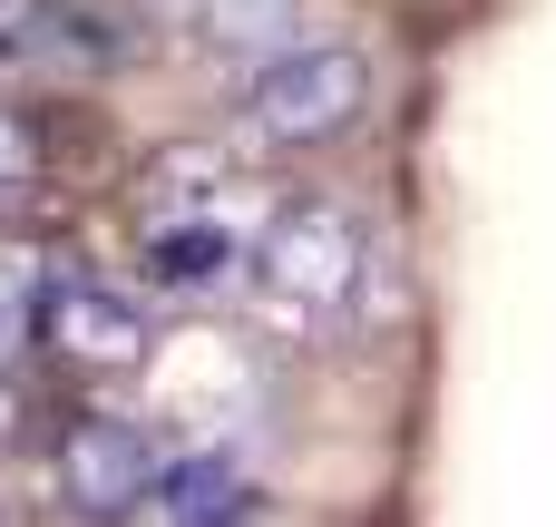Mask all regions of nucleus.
Masks as SVG:
<instances>
[{
  "mask_svg": "<svg viewBox=\"0 0 556 527\" xmlns=\"http://www.w3.org/2000/svg\"><path fill=\"white\" fill-rule=\"evenodd\" d=\"M362 284H371V235H362L352 205L293 196V205L264 215V235H254V303H264V323L332 332V323L362 313Z\"/></svg>",
  "mask_w": 556,
  "mask_h": 527,
  "instance_id": "obj_1",
  "label": "nucleus"
},
{
  "mask_svg": "<svg viewBox=\"0 0 556 527\" xmlns=\"http://www.w3.org/2000/svg\"><path fill=\"white\" fill-rule=\"evenodd\" d=\"M371 108V59L342 39H303L283 59H264V78L244 88V127L264 147H332L352 117Z\"/></svg>",
  "mask_w": 556,
  "mask_h": 527,
  "instance_id": "obj_2",
  "label": "nucleus"
},
{
  "mask_svg": "<svg viewBox=\"0 0 556 527\" xmlns=\"http://www.w3.org/2000/svg\"><path fill=\"white\" fill-rule=\"evenodd\" d=\"M156 479H166V460H156V440L127 421V411H78L59 440H49V489L78 509V518H137V509H156Z\"/></svg>",
  "mask_w": 556,
  "mask_h": 527,
  "instance_id": "obj_3",
  "label": "nucleus"
},
{
  "mask_svg": "<svg viewBox=\"0 0 556 527\" xmlns=\"http://www.w3.org/2000/svg\"><path fill=\"white\" fill-rule=\"evenodd\" d=\"M39 342L78 372H137L156 342H147V313L137 293L98 284V274H49L39 284Z\"/></svg>",
  "mask_w": 556,
  "mask_h": 527,
  "instance_id": "obj_4",
  "label": "nucleus"
},
{
  "mask_svg": "<svg viewBox=\"0 0 556 527\" xmlns=\"http://www.w3.org/2000/svg\"><path fill=\"white\" fill-rule=\"evenodd\" d=\"M137 264H147L156 293H225L235 274H254V235H235L215 205L205 215H156Z\"/></svg>",
  "mask_w": 556,
  "mask_h": 527,
  "instance_id": "obj_5",
  "label": "nucleus"
},
{
  "mask_svg": "<svg viewBox=\"0 0 556 527\" xmlns=\"http://www.w3.org/2000/svg\"><path fill=\"white\" fill-rule=\"evenodd\" d=\"M156 527H254L264 518V499H254V479L225 460V450H195V460H176L166 479H156Z\"/></svg>",
  "mask_w": 556,
  "mask_h": 527,
  "instance_id": "obj_6",
  "label": "nucleus"
},
{
  "mask_svg": "<svg viewBox=\"0 0 556 527\" xmlns=\"http://www.w3.org/2000/svg\"><path fill=\"white\" fill-rule=\"evenodd\" d=\"M108 39H88L78 0H0V68H59V59H98Z\"/></svg>",
  "mask_w": 556,
  "mask_h": 527,
  "instance_id": "obj_7",
  "label": "nucleus"
},
{
  "mask_svg": "<svg viewBox=\"0 0 556 527\" xmlns=\"http://www.w3.org/2000/svg\"><path fill=\"white\" fill-rule=\"evenodd\" d=\"M39 332V274L29 264H0V362Z\"/></svg>",
  "mask_w": 556,
  "mask_h": 527,
  "instance_id": "obj_8",
  "label": "nucleus"
},
{
  "mask_svg": "<svg viewBox=\"0 0 556 527\" xmlns=\"http://www.w3.org/2000/svg\"><path fill=\"white\" fill-rule=\"evenodd\" d=\"M0 411H10V401H0Z\"/></svg>",
  "mask_w": 556,
  "mask_h": 527,
  "instance_id": "obj_9",
  "label": "nucleus"
}]
</instances>
